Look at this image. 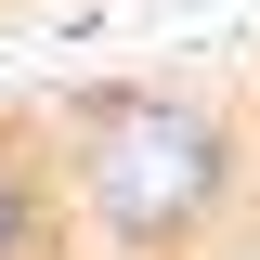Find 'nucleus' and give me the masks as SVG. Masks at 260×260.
Returning a JSON list of instances; mask_svg holds the SVG:
<instances>
[{
  "instance_id": "f257e3e1",
  "label": "nucleus",
  "mask_w": 260,
  "mask_h": 260,
  "mask_svg": "<svg viewBox=\"0 0 260 260\" xmlns=\"http://www.w3.org/2000/svg\"><path fill=\"white\" fill-rule=\"evenodd\" d=\"M52 169H65V208H78V247L91 260H195L260 195L247 182V130L208 91H169V78L65 91Z\"/></svg>"
},
{
  "instance_id": "f03ea898",
  "label": "nucleus",
  "mask_w": 260,
  "mask_h": 260,
  "mask_svg": "<svg viewBox=\"0 0 260 260\" xmlns=\"http://www.w3.org/2000/svg\"><path fill=\"white\" fill-rule=\"evenodd\" d=\"M65 247H78V208L52 169V117H0V260H65Z\"/></svg>"
},
{
  "instance_id": "7ed1b4c3",
  "label": "nucleus",
  "mask_w": 260,
  "mask_h": 260,
  "mask_svg": "<svg viewBox=\"0 0 260 260\" xmlns=\"http://www.w3.org/2000/svg\"><path fill=\"white\" fill-rule=\"evenodd\" d=\"M247 182H260V117H247Z\"/></svg>"
}]
</instances>
